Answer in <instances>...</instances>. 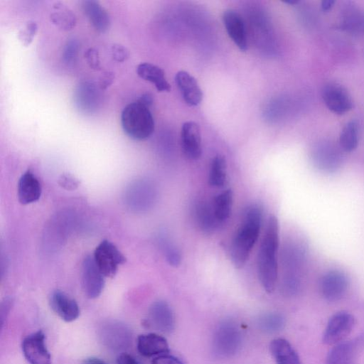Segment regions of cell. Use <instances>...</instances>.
<instances>
[{"label":"cell","mask_w":364,"mask_h":364,"mask_svg":"<svg viewBox=\"0 0 364 364\" xmlns=\"http://www.w3.org/2000/svg\"><path fill=\"white\" fill-rule=\"evenodd\" d=\"M279 223L274 215L267 221L257 256V273L260 284L267 293L275 289L278 277Z\"/></svg>","instance_id":"6da1fadb"},{"label":"cell","mask_w":364,"mask_h":364,"mask_svg":"<svg viewBox=\"0 0 364 364\" xmlns=\"http://www.w3.org/2000/svg\"><path fill=\"white\" fill-rule=\"evenodd\" d=\"M262 221L261 207L253 205L247 209L230 246V257L235 267H243L248 259L258 239Z\"/></svg>","instance_id":"7a4b0ae2"},{"label":"cell","mask_w":364,"mask_h":364,"mask_svg":"<svg viewBox=\"0 0 364 364\" xmlns=\"http://www.w3.org/2000/svg\"><path fill=\"white\" fill-rule=\"evenodd\" d=\"M306 257V249L302 243L293 240L286 242L284 245L281 254V290L284 295L294 296L300 292Z\"/></svg>","instance_id":"3957f363"},{"label":"cell","mask_w":364,"mask_h":364,"mask_svg":"<svg viewBox=\"0 0 364 364\" xmlns=\"http://www.w3.org/2000/svg\"><path fill=\"white\" fill-rule=\"evenodd\" d=\"M125 134L135 140L148 139L154 131V120L149 107L138 100L127 105L121 114Z\"/></svg>","instance_id":"277c9868"},{"label":"cell","mask_w":364,"mask_h":364,"mask_svg":"<svg viewBox=\"0 0 364 364\" xmlns=\"http://www.w3.org/2000/svg\"><path fill=\"white\" fill-rule=\"evenodd\" d=\"M242 332L237 323L232 319L220 321L214 330L212 349L215 356L228 358L235 355L241 348Z\"/></svg>","instance_id":"5b68a950"},{"label":"cell","mask_w":364,"mask_h":364,"mask_svg":"<svg viewBox=\"0 0 364 364\" xmlns=\"http://www.w3.org/2000/svg\"><path fill=\"white\" fill-rule=\"evenodd\" d=\"M158 191L155 183L147 178L132 181L127 186L124 200L127 206L136 212H145L156 203Z\"/></svg>","instance_id":"8992f818"},{"label":"cell","mask_w":364,"mask_h":364,"mask_svg":"<svg viewBox=\"0 0 364 364\" xmlns=\"http://www.w3.org/2000/svg\"><path fill=\"white\" fill-rule=\"evenodd\" d=\"M95 264L105 277H112L126 257L108 240L102 241L95 248L93 256Z\"/></svg>","instance_id":"52a82bcc"},{"label":"cell","mask_w":364,"mask_h":364,"mask_svg":"<svg viewBox=\"0 0 364 364\" xmlns=\"http://www.w3.org/2000/svg\"><path fill=\"white\" fill-rule=\"evenodd\" d=\"M355 323L354 316L346 311L333 314L328 320L323 335V342L335 346L344 341L351 333Z\"/></svg>","instance_id":"ba28073f"},{"label":"cell","mask_w":364,"mask_h":364,"mask_svg":"<svg viewBox=\"0 0 364 364\" xmlns=\"http://www.w3.org/2000/svg\"><path fill=\"white\" fill-rule=\"evenodd\" d=\"M21 347L23 355L30 364H51V355L42 331L27 336L23 340Z\"/></svg>","instance_id":"9c48e42d"},{"label":"cell","mask_w":364,"mask_h":364,"mask_svg":"<svg viewBox=\"0 0 364 364\" xmlns=\"http://www.w3.org/2000/svg\"><path fill=\"white\" fill-rule=\"evenodd\" d=\"M349 281L343 272L331 270L325 273L319 284L323 297L328 301H336L342 299L347 292Z\"/></svg>","instance_id":"30bf717a"},{"label":"cell","mask_w":364,"mask_h":364,"mask_svg":"<svg viewBox=\"0 0 364 364\" xmlns=\"http://www.w3.org/2000/svg\"><path fill=\"white\" fill-rule=\"evenodd\" d=\"M102 90L90 81L80 82L75 90L74 101L76 107L85 114L97 112L101 104Z\"/></svg>","instance_id":"8fae6325"},{"label":"cell","mask_w":364,"mask_h":364,"mask_svg":"<svg viewBox=\"0 0 364 364\" xmlns=\"http://www.w3.org/2000/svg\"><path fill=\"white\" fill-rule=\"evenodd\" d=\"M323 101L327 108L338 114H343L353 108V101L347 90L341 85L329 82L321 91Z\"/></svg>","instance_id":"7c38bea8"},{"label":"cell","mask_w":364,"mask_h":364,"mask_svg":"<svg viewBox=\"0 0 364 364\" xmlns=\"http://www.w3.org/2000/svg\"><path fill=\"white\" fill-rule=\"evenodd\" d=\"M104 277L94 258L86 257L82 267V286L87 297L95 299L101 294L105 287Z\"/></svg>","instance_id":"4fadbf2b"},{"label":"cell","mask_w":364,"mask_h":364,"mask_svg":"<svg viewBox=\"0 0 364 364\" xmlns=\"http://www.w3.org/2000/svg\"><path fill=\"white\" fill-rule=\"evenodd\" d=\"M148 323L162 333L172 332L175 326V318L168 304L161 300L153 303L149 311Z\"/></svg>","instance_id":"5bb4252c"},{"label":"cell","mask_w":364,"mask_h":364,"mask_svg":"<svg viewBox=\"0 0 364 364\" xmlns=\"http://www.w3.org/2000/svg\"><path fill=\"white\" fill-rule=\"evenodd\" d=\"M223 21L229 37L235 46L242 51L247 50V32L240 14L233 9L225 10L223 14Z\"/></svg>","instance_id":"9a60e30c"},{"label":"cell","mask_w":364,"mask_h":364,"mask_svg":"<svg viewBox=\"0 0 364 364\" xmlns=\"http://www.w3.org/2000/svg\"><path fill=\"white\" fill-rule=\"evenodd\" d=\"M49 304L52 310L65 322H72L80 315L76 301L60 290H55L50 294Z\"/></svg>","instance_id":"2e32d148"},{"label":"cell","mask_w":364,"mask_h":364,"mask_svg":"<svg viewBox=\"0 0 364 364\" xmlns=\"http://www.w3.org/2000/svg\"><path fill=\"white\" fill-rule=\"evenodd\" d=\"M312 159L318 169L328 173L336 171L342 161L338 148L328 143L317 145L312 153Z\"/></svg>","instance_id":"e0dca14e"},{"label":"cell","mask_w":364,"mask_h":364,"mask_svg":"<svg viewBox=\"0 0 364 364\" xmlns=\"http://www.w3.org/2000/svg\"><path fill=\"white\" fill-rule=\"evenodd\" d=\"M181 146L186 156L198 159L202 153L200 127L197 123L188 121L183 124L181 131Z\"/></svg>","instance_id":"ac0fdd59"},{"label":"cell","mask_w":364,"mask_h":364,"mask_svg":"<svg viewBox=\"0 0 364 364\" xmlns=\"http://www.w3.org/2000/svg\"><path fill=\"white\" fill-rule=\"evenodd\" d=\"M176 84L185 102L191 107L198 106L203 100L202 90L196 80L189 73L180 70L175 75Z\"/></svg>","instance_id":"d6986e66"},{"label":"cell","mask_w":364,"mask_h":364,"mask_svg":"<svg viewBox=\"0 0 364 364\" xmlns=\"http://www.w3.org/2000/svg\"><path fill=\"white\" fill-rule=\"evenodd\" d=\"M136 348L141 355L148 358L167 354L169 351L166 339L154 333L140 335L137 338Z\"/></svg>","instance_id":"ffe728a7"},{"label":"cell","mask_w":364,"mask_h":364,"mask_svg":"<svg viewBox=\"0 0 364 364\" xmlns=\"http://www.w3.org/2000/svg\"><path fill=\"white\" fill-rule=\"evenodd\" d=\"M82 9L93 28L99 33H105L110 26V18L107 10L97 1H82Z\"/></svg>","instance_id":"44dd1931"},{"label":"cell","mask_w":364,"mask_h":364,"mask_svg":"<svg viewBox=\"0 0 364 364\" xmlns=\"http://www.w3.org/2000/svg\"><path fill=\"white\" fill-rule=\"evenodd\" d=\"M18 198L22 204L38 200L41 194V186L36 176L30 171H26L18 183Z\"/></svg>","instance_id":"7402d4cb"},{"label":"cell","mask_w":364,"mask_h":364,"mask_svg":"<svg viewBox=\"0 0 364 364\" xmlns=\"http://www.w3.org/2000/svg\"><path fill=\"white\" fill-rule=\"evenodd\" d=\"M136 73L141 79L154 84L158 92L171 90V85L161 68L150 63H141L136 67Z\"/></svg>","instance_id":"603a6c76"},{"label":"cell","mask_w":364,"mask_h":364,"mask_svg":"<svg viewBox=\"0 0 364 364\" xmlns=\"http://www.w3.org/2000/svg\"><path fill=\"white\" fill-rule=\"evenodd\" d=\"M269 350L276 364H301L297 353L284 338L272 340L269 344Z\"/></svg>","instance_id":"cb8c5ba5"},{"label":"cell","mask_w":364,"mask_h":364,"mask_svg":"<svg viewBox=\"0 0 364 364\" xmlns=\"http://www.w3.org/2000/svg\"><path fill=\"white\" fill-rule=\"evenodd\" d=\"M194 215L198 226L205 233L213 232L219 224L213 205L205 200H199L196 203Z\"/></svg>","instance_id":"d4e9b609"},{"label":"cell","mask_w":364,"mask_h":364,"mask_svg":"<svg viewBox=\"0 0 364 364\" xmlns=\"http://www.w3.org/2000/svg\"><path fill=\"white\" fill-rule=\"evenodd\" d=\"M356 346L351 341H343L329 351L325 364H355Z\"/></svg>","instance_id":"484cf974"},{"label":"cell","mask_w":364,"mask_h":364,"mask_svg":"<svg viewBox=\"0 0 364 364\" xmlns=\"http://www.w3.org/2000/svg\"><path fill=\"white\" fill-rule=\"evenodd\" d=\"M341 28L353 35L364 32V15L353 5H345L341 14Z\"/></svg>","instance_id":"4316f807"},{"label":"cell","mask_w":364,"mask_h":364,"mask_svg":"<svg viewBox=\"0 0 364 364\" xmlns=\"http://www.w3.org/2000/svg\"><path fill=\"white\" fill-rule=\"evenodd\" d=\"M53 9L50 18L57 27L63 31H69L75 26L76 16L65 5L61 2H55Z\"/></svg>","instance_id":"83f0119b"},{"label":"cell","mask_w":364,"mask_h":364,"mask_svg":"<svg viewBox=\"0 0 364 364\" xmlns=\"http://www.w3.org/2000/svg\"><path fill=\"white\" fill-rule=\"evenodd\" d=\"M359 126L355 120L348 122L343 128L339 144L341 148L347 152H350L356 149L358 144Z\"/></svg>","instance_id":"f1b7e54d"},{"label":"cell","mask_w":364,"mask_h":364,"mask_svg":"<svg viewBox=\"0 0 364 364\" xmlns=\"http://www.w3.org/2000/svg\"><path fill=\"white\" fill-rule=\"evenodd\" d=\"M232 203V193L230 189L223 191L215 197L213 207L219 223L225 221L229 218Z\"/></svg>","instance_id":"f546056e"},{"label":"cell","mask_w":364,"mask_h":364,"mask_svg":"<svg viewBox=\"0 0 364 364\" xmlns=\"http://www.w3.org/2000/svg\"><path fill=\"white\" fill-rule=\"evenodd\" d=\"M284 316L276 312L267 313L260 316L257 319L259 328L268 333H277L282 330L285 326Z\"/></svg>","instance_id":"4dcf8cb0"},{"label":"cell","mask_w":364,"mask_h":364,"mask_svg":"<svg viewBox=\"0 0 364 364\" xmlns=\"http://www.w3.org/2000/svg\"><path fill=\"white\" fill-rule=\"evenodd\" d=\"M226 181V161L223 156L216 155L212 160L209 183L214 187L223 186Z\"/></svg>","instance_id":"1f68e13d"},{"label":"cell","mask_w":364,"mask_h":364,"mask_svg":"<svg viewBox=\"0 0 364 364\" xmlns=\"http://www.w3.org/2000/svg\"><path fill=\"white\" fill-rule=\"evenodd\" d=\"M161 248L164 251V254L168 262L174 267H177L181 263V257L178 249L169 241L168 239L161 235L159 240Z\"/></svg>","instance_id":"d6a6232c"},{"label":"cell","mask_w":364,"mask_h":364,"mask_svg":"<svg viewBox=\"0 0 364 364\" xmlns=\"http://www.w3.org/2000/svg\"><path fill=\"white\" fill-rule=\"evenodd\" d=\"M79 49V43L72 38L67 41L63 51V60L68 65L73 64L77 58Z\"/></svg>","instance_id":"836d02e7"},{"label":"cell","mask_w":364,"mask_h":364,"mask_svg":"<svg viewBox=\"0 0 364 364\" xmlns=\"http://www.w3.org/2000/svg\"><path fill=\"white\" fill-rule=\"evenodd\" d=\"M38 26L36 22L28 21L18 33V38L25 46H28L33 41L37 32Z\"/></svg>","instance_id":"e575fe53"},{"label":"cell","mask_w":364,"mask_h":364,"mask_svg":"<svg viewBox=\"0 0 364 364\" xmlns=\"http://www.w3.org/2000/svg\"><path fill=\"white\" fill-rule=\"evenodd\" d=\"M85 59L89 67L95 70H101L99 52L94 48H88L84 54Z\"/></svg>","instance_id":"d590c367"},{"label":"cell","mask_w":364,"mask_h":364,"mask_svg":"<svg viewBox=\"0 0 364 364\" xmlns=\"http://www.w3.org/2000/svg\"><path fill=\"white\" fill-rule=\"evenodd\" d=\"M112 58L117 62H124L129 56V50L121 44H114L111 47Z\"/></svg>","instance_id":"8d00e7d4"},{"label":"cell","mask_w":364,"mask_h":364,"mask_svg":"<svg viewBox=\"0 0 364 364\" xmlns=\"http://www.w3.org/2000/svg\"><path fill=\"white\" fill-rule=\"evenodd\" d=\"M114 79V73L105 70L100 75L97 85L102 90H106L113 82Z\"/></svg>","instance_id":"74e56055"},{"label":"cell","mask_w":364,"mask_h":364,"mask_svg":"<svg viewBox=\"0 0 364 364\" xmlns=\"http://www.w3.org/2000/svg\"><path fill=\"white\" fill-rule=\"evenodd\" d=\"M151 364H184L179 358L169 355L164 354L156 356L152 360Z\"/></svg>","instance_id":"f35d334b"},{"label":"cell","mask_w":364,"mask_h":364,"mask_svg":"<svg viewBox=\"0 0 364 364\" xmlns=\"http://www.w3.org/2000/svg\"><path fill=\"white\" fill-rule=\"evenodd\" d=\"M117 364H139L131 355L124 353L120 354L117 360Z\"/></svg>","instance_id":"ab89813d"},{"label":"cell","mask_w":364,"mask_h":364,"mask_svg":"<svg viewBox=\"0 0 364 364\" xmlns=\"http://www.w3.org/2000/svg\"><path fill=\"white\" fill-rule=\"evenodd\" d=\"M60 180L61 181L60 184L67 189H73L77 186V182L75 180L67 176H63Z\"/></svg>","instance_id":"60d3db41"},{"label":"cell","mask_w":364,"mask_h":364,"mask_svg":"<svg viewBox=\"0 0 364 364\" xmlns=\"http://www.w3.org/2000/svg\"><path fill=\"white\" fill-rule=\"evenodd\" d=\"M137 100L149 107L153 103V97L149 93L143 94Z\"/></svg>","instance_id":"b9f144b4"},{"label":"cell","mask_w":364,"mask_h":364,"mask_svg":"<svg viewBox=\"0 0 364 364\" xmlns=\"http://www.w3.org/2000/svg\"><path fill=\"white\" fill-rule=\"evenodd\" d=\"M335 3L333 0H323L321 1V9L323 11H328L332 9Z\"/></svg>","instance_id":"7bdbcfd3"},{"label":"cell","mask_w":364,"mask_h":364,"mask_svg":"<svg viewBox=\"0 0 364 364\" xmlns=\"http://www.w3.org/2000/svg\"><path fill=\"white\" fill-rule=\"evenodd\" d=\"M82 364H107L97 358H89L83 361Z\"/></svg>","instance_id":"ee69618b"},{"label":"cell","mask_w":364,"mask_h":364,"mask_svg":"<svg viewBox=\"0 0 364 364\" xmlns=\"http://www.w3.org/2000/svg\"><path fill=\"white\" fill-rule=\"evenodd\" d=\"M298 2H299L298 1H285V3L290 4H296Z\"/></svg>","instance_id":"f6af8a7d"}]
</instances>
